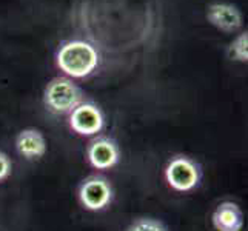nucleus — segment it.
I'll use <instances>...</instances> for the list:
<instances>
[{
	"label": "nucleus",
	"mask_w": 248,
	"mask_h": 231,
	"mask_svg": "<svg viewBox=\"0 0 248 231\" xmlns=\"http://www.w3.org/2000/svg\"><path fill=\"white\" fill-rule=\"evenodd\" d=\"M57 66L68 77L83 79L96 71L99 65V53L85 40H70L61 46L56 56Z\"/></svg>",
	"instance_id": "1"
},
{
	"label": "nucleus",
	"mask_w": 248,
	"mask_h": 231,
	"mask_svg": "<svg viewBox=\"0 0 248 231\" xmlns=\"http://www.w3.org/2000/svg\"><path fill=\"white\" fill-rule=\"evenodd\" d=\"M44 102L51 113L70 114L83 102V92L68 77H56L46 85Z\"/></svg>",
	"instance_id": "2"
},
{
	"label": "nucleus",
	"mask_w": 248,
	"mask_h": 231,
	"mask_svg": "<svg viewBox=\"0 0 248 231\" xmlns=\"http://www.w3.org/2000/svg\"><path fill=\"white\" fill-rule=\"evenodd\" d=\"M201 167L186 156L173 157L165 168V179L174 191L186 193L194 190L201 182Z\"/></svg>",
	"instance_id": "3"
},
{
	"label": "nucleus",
	"mask_w": 248,
	"mask_h": 231,
	"mask_svg": "<svg viewBox=\"0 0 248 231\" xmlns=\"http://www.w3.org/2000/svg\"><path fill=\"white\" fill-rule=\"evenodd\" d=\"M113 199V188L107 179L91 176L79 188V200L83 208L90 211H100L107 208Z\"/></svg>",
	"instance_id": "4"
},
{
	"label": "nucleus",
	"mask_w": 248,
	"mask_h": 231,
	"mask_svg": "<svg viewBox=\"0 0 248 231\" xmlns=\"http://www.w3.org/2000/svg\"><path fill=\"white\" fill-rule=\"evenodd\" d=\"M105 125L104 113L93 102L82 104L70 113V126L74 133L80 136H94L102 131Z\"/></svg>",
	"instance_id": "5"
},
{
	"label": "nucleus",
	"mask_w": 248,
	"mask_h": 231,
	"mask_svg": "<svg viewBox=\"0 0 248 231\" xmlns=\"http://www.w3.org/2000/svg\"><path fill=\"white\" fill-rule=\"evenodd\" d=\"M87 157L93 168L109 169L121 159V150H119L117 143L113 139L97 138L88 145Z\"/></svg>",
	"instance_id": "6"
},
{
	"label": "nucleus",
	"mask_w": 248,
	"mask_h": 231,
	"mask_svg": "<svg viewBox=\"0 0 248 231\" xmlns=\"http://www.w3.org/2000/svg\"><path fill=\"white\" fill-rule=\"evenodd\" d=\"M208 22L220 31L233 32L242 27V13L232 3H213L207 10Z\"/></svg>",
	"instance_id": "7"
},
{
	"label": "nucleus",
	"mask_w": 248,
	"mask_h": 231,
	"mask_svg": "<svg viewBox=\"0 0 248 231\" xmlns=\"http://www.w3.org/2000/svg\"><path fill=\"white\" fill-rule=\"evenodd\" d=\"M213 227L217 231H242L244 227V215L239 205L225 200L219 203L211 216Z\"/></svg>",
	"instance_id": "8"
},
{
	"label": "nucleus",
	"mask_w": 248,
	"mask_h": 231,
	"mask_svg": "<svg viewBox=\"0 0 248 231\" xmlns=\"http://www.w3.org/2000/svg\"><path fill=\"white\" fill-rule=\"evenodd\" d=\"M16 148L27 159H40L46 153V140L45 136L36 128H27L22 130L16 138Z\"/></svg>",
	"instance_id": "9"
},
{
	"label": "nucleus",
	"mask_w": 248,
	"mask_h": 231,
	"mask_svg": "<svg viewBox=\"0 0 248 231\" xmlns=\"http://www.w3.org/2000/svg\"><path fill=\"white\" fill-rule=\"evenodd\" d=\"M228 54L233 61L237 62H247L248 61V32H241L239 36L232 42L228 48Z\"/></svg>",
	"instance_id": "10"
},
{
	"label": "nucleus",
	"mask_w": 248,
	"mask_h": 231,
	"mask_svg": "<svg viewBox=\"0 0 248 231\" xmlns=\"http://www.w3.org/2000/svg\"><path fill=\"white\" fill-rule=\"evenodd\" d=\"M126 231H168V228L160 220L151 217H142L126 228Z\"/></svg>",
	"instance_id": "11"
},
{
	"label": "nucleus",
	"mask_w": 248,
	"mask_h": 231,
	"mask_svg": "<svg viewBox=\"0 0 248 231\" xmlns=\"http://www.w3.org/2000/svg\"><path fill=\"white\" fill-rule=\"evenodd\" d=\"M11 169H13V164L10 157H8L3 151H0V182L5 181V179L11 174Z\"/></svg>",
	"instance_id": "12"
}]
</instances>
